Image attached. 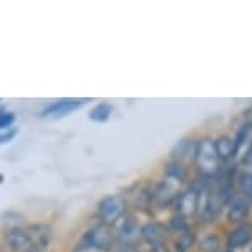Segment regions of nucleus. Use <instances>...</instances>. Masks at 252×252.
<instances>
[{
    "mask_svg": "<svg viewBox=\"0 0 252 252\" xmlns=\"http://www.w3.org/2000/svg\"><path fill=\"white\" fill-rule=\"evenodd\" d=\"M140 234L152 247L165 244V231L158 224H145L140 229Z\"/></svg>",
    "mask_w": 252,
    "mask_h": 252,
    "instance_id": "f8f14e48",
    "label": "nucleus"
},
{
    "mask_svg": "<svg viewBox=\"0 0 252 252\" xmlns=\"http://www.w3.org/2000/svg\"><path fill=\"white\" fill-rule=\"evenodd\" d=\"M194 152H196V142L191 139H183L180 140L172 150V158L173 161L183 165V161L194 160Z\"/></svg>",
    "mask_w": 252,
    "mask_h": 252,
    "instance_id": "9d476101",
    "label": "nucleus"
},
{
    "mask_svg": "<svg viewBox=\"0 0 252 252\" xmlns=\"http://www.w3.org/2000/svg\"><path fill=\"white\" fill-rule=\"evenodd\" d=\"M15 122V116L13 114H0V129H8L12 124Z\"/></svg>",
    "mask_w": 252,
    "mask_h": 252,
    "instance_id": "a211bd4d",
    "label": "nucleus"
},
{
    "mask_svg": "<svg viewBox=\"0 0 252 252\" xmlns=\"http://www.w3.org/2000/svg\"><path fill=\"white\" fill-rule=\"evenodd\" d=\"M15 135H17V130L15 129H12V130H8V132H3V134H0V145L7 144V142H10Z\"/></svg>",
    "mask_w": 252,
    "mask_h": 252,
    "instance_id": "6ab92c4d",
    "label": "nucleus"
},
{
    "mask_svg": "<svg viewBox=\"0 0 252 252\" xmlns=\"http://www.w3.org/2000/svg\"><path fill=\"white\" fill-rule=\"evenodd\" d=\"M194 163L198 165L199 172L204 177L213 178L220 175V158L215 150V140L203 139L196 142V152H194Z\"/></svg>",
    "mask_w": 252,
    "mask_h": 252,
    "instance_id": "f03ea898",
    "label": "nucleus"
},
{
    "mask_svg": "<svg viewBox=\"0 0 252 252\" xmlns=\"http://www.w3.org/2000/svg\"><path fill=\"white\" fill-rule=\"evenodd\" d=\"M251 252H252V251H251Z\"/></svg>",
    "mask_w": 252,
    "mask_h": 252,
    "instance_id": "b1692460",
    "label": "nucleus"
},
{
    "mask_svg": "<svg viewBox=\"0 0 252 252\" xmlns=\"http://www.w3.org/2000/svg\"><path fill=\"white\" fill-rule=\"evenodd\" d=\"M251 215V203L244 196H234L227 204V222L231 224H241L246 222Z\"/></svg>",
    "mask_w": 252,
    "mask_h": 252,
    "instance_id": "0eeeda50",
    "label": "nucleus"
},
{
    "mask_svg": "<svg viewBox=\"0 0 252 252\" xmlns=\"http://www.w3.org/2000/svg\"><path fill=\"white\" fill-rule=\"evenodd\" d=\"M244 116H246V119H247V122H249V124H252V106H251L249 109H247Z\"/></svg>",
    "mask_w": 252,
    "mask_h": 252,
    "instance_id": "4be33fe9",
    "label": "nucleus"
},
{
    "mask_svg": "<svg viewBox=\"0 0 252 252\" xmlns=\"http://www.w3.org/2000/svg\"><path fill=\"white\" fill-rule=\"evenodd\" d=\"M251 242H252V224L247 221L241 222V224H237L234 229L229 232V236H227L226 251L234 252L237 249H241V247L251 244Z\"/></svg>",
    "mask_w": 252,
    "mask_h": 252,
    "instance_id": "423d86ee",
    "label": "nucleus"
},
{
    "mask_svg": "<svg viewBox=\"0 0 252 252\" xmlns=\"http://www.w3.org/2000/svg\"><path fill=\"white\" fill-rule=\"evenodd\" d=\"M215 150L220 161H227L236 157V145L234 139L229 135H221L215 140Z\"/></svg>",
    "mask_w": 252,
    "mask_h": 252,
    "instance_id": "9b49d317",
    "label": "nucleus"
},
{
    "mask_svg": "<svg viewBox=\"0 0 252 252\" xmlns=\"http://www.w3.org/2000/svg\"><path fill=\"white\" fill-rule=\"evenodd\" d=\"M50 241L51 229L45 224L15 227L7 234V246L13 252H43Z\"/></svg>",
    "mask_w": 252,
    "mask_h": 252,
    "instance_id": "f257e3e1",
    "label": "nucleus"
},
{
    "mask_svg": "<svg viewBox=\"0 0 252 252\" xmlns=\"http://www.w3.org/2000/svg\"><path fill=\"white\" fill-rule=\"evenodd\" d=\"M199 189L191 188L188 191H185L177 196V211L182 218L191 216L199 209Z\"/></svg>",
    "mask_w": 252,
    "mask_h": 252,
    "instance_id": "6e6552de",
    "label": "nucleus"
},
{
    "mask_svg": "<svg viewBox=\"0 0 252 252\" xmlns=\"http://www.w3.org/2000/svg\"><path fill=\"white\" fill-rule=\"evenodd\" d=\"M185 180L178 178V177H173V175H165V178L161 180V183L157 187L154 191L150 194V201L152 204L158 208H163V206H168L170 203L175 201L178 196V189H180V185H182Z\"/></svg>",
    "mask_w": 252,
    "mask_h": 252,
    "instance_id": "7ed1b4c3",
    "label": "nucleus"
},
{
    "mask_svg": "<svg viewBox=\"0 0 252 252\" xmlns=\"http://www.w3.org/2000/svg\"><path fill=\"white\" fill-rule=\"evenodd\" d=\"M232 139H234L236 155H237L242 149H244V147H247V145L251 144V140H252V124L246 122L244 126H242L241 129L237 130L236 137H232Z\"/></svg>",
    "mask_w": 252,
    "mask_h": 252,
    "instance_id": "4468645a",
    "label": "nucleus"
},
{
    "mask_svg": "<svg viewBox=\"0 0 252 252\" xmlns=\"http://www.w3.org/2000/svg\"><path fill=\"white\" fill-rule=\"evenodd\" d=\"M236 187L241 189V196H244L247 201L251 203L252 198V170H242L241 173H237L234 177Z\"/></svg>",
    "mask_w": 252,
    "mask_h": 252,
    "instance_id": "ddd939ff",
    "label": "nucleus"
},
{
    "mask_svg": "<svg viewBox=\"0 0 252 252\" xmlns=\"http://www.w3.org/2000/svg\"><path fill=\"white\" fill-rule=\"evenodd\" d=\"M84 244L88 247H93L96 251H107L112 246V231L111 226L97 224L93 229H89L84 236Z\"/></svg>",
    "mask_w": 252,
    "mask_h": 252,
    "instance_id": "39448f33",
    "label": "nucleus"
},
{
    "mask_svg": "<svg viewBox=\"0 0 252 252\" xmlns=\"http://www.w3.org/2000/svg\"><path fill=\"white\" fill-rule=\"evenodd\" d=\"M111 114H112V106L107 102H102L94 107L89 116H91L93 121H96V122H106L107 119L111 117Z\"/></svg>",
    "mask_w": 252,
    "mask_h": 252,
    "instance_id": "2eb2a0df",
    "label": "nucleus"
},
{
    "mask_svg": "<svg viewBox=\"0 0 252 252\" xmlns=\"http://www.w3.org/2000/svg\"><path fill=\"white\" fill-rule=\"evenodd\" d=\"M199 249L203 252H218L220 251V237L216 234H208L199 244Z\"/></svg>",
    "mask_w": 252,
    "mask_h": 252,
    "instance_id": "dca6fc26",
    "label": "nucleus"
},
{
    "mask_svg": "<svg viewBox=\"0 0 252 252\" xmlns=\"http://www.w3.org/2000/svg\"><path fill=\"white\" fill-rule=\"evenodd\" d=\"M126 213V199L121 194H109L102 198L97 206V215L101 218V222L106 226H112L121 220Z\"/></svg>",
    "mask_w": 252,
    "mask_h": 252,
    "instance_id": "20e7f679",
    "label": "nucleus"
},
{
    "mask_svg": "<svg viewBox=\"0 0 252 252\" xmlns=\"http://www.w3.org/2000/svg\"><path fill=\"white\" fill-rule=\"evenodd\" d=\"M76 252H99L96 249H93V247H88V246H81L76 249Z\"/></svg>",
    "mask_w": 252,
    "mask_h": 252,
    "instance_id": "aec40b11",
    "label": "nucleus"
},
{
    "mask_svg": "<svg viewBox=\"0 0 252 252\" xmlns=\"http://www.w3.org/2000/svg\"><path fill=\"white\" fill-rule=\"evenodd\" d=\"M83 99H63L55 104H51L41 112V117H64L66 114L74 112L76 109L83 106Z\"/></svg>",
    "mask_w": 252,
    "mask_h": 252,
    "instance_id": "1a4fd4ad",
    "label": "nucleus"
},
{
    "mask_svg": "<svg viewBox=\"0 0 252 252\" xmlns=\"http://www.w3.org/2000/svg\"><path fill=\"white\" fill-rule=\"evenodd\" d=\"M242 170H252V140L244 150V157H242Z\"/></svg>",
    "mask_w": 252,
    "mask_h": 252,
    "instance_id": "f3484780",
    "label": "nucleus"
},
{
    "mask_svg": "<svg viewBox=\"0 0 252 252\" xmlns=\"http://www.w3.org/2000/svg\"><path fill=\"white\" fill-rule=\"evenodd\" d=\"M218 252H231V251H218Z\"/></svg>",
    "mask_w": 252,
    "mask_h": 252,
    "instance_id": "5701e85b",
    "label": "nucleus"
},
{
    "mask_svg": "<svg viewBox=\"0 0 252 252\" xmlns=\"http://www.w3.org/2000/svg\"><path fill=\"white\" fill-rule=\"evenodd\" d=\"M152 252H168V249H166L165 244H160V246L152 247Z\"/></svg>",
    "mask_w": 252,
    "mask_h": 252,
    "instance_id": "412c9836",
    "label": "nucleus"
}]
</instances>
